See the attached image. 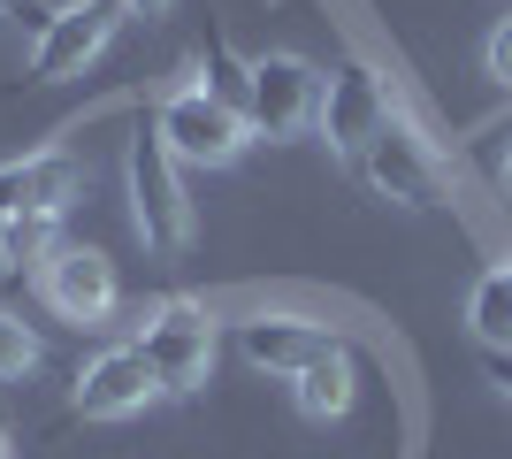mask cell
I'll use <instances>...</instances> for the list:
<instances>
[{
    "label": "cell",
    "mask_w": 512,
    "mask_h": 459,
    "mask_svg": "<svg viewBox=\"0 0 512 459\" xmlns=\"http://www.w3.org/2000/svg\"><path fill=\"white\" fill-rule=\"evenodd\" d=\"M123 184H130V222L153 253H184L199 230L192 199H184V176H176V153L161 138H130V161H123Z\"/></svg>",
    "instance_id": "obj_1"
},
{
    "label": "cell",
    "mask_w": 512,
    "mask_h": 459,
    "mask_svg": "<svg viewBox=\"0 0 512 459\" xmlns=\"http://www.w3.org/2000/svg\"><path fill=\"white\" fill-rule=\"evenodd\" d=\"M138 352H146V368L161 391H199L214 375V314L199 299H161L138 329Z\"/></svg>",
    "instance_id": "obj_2"
},
{
    "label": "cell",
    "mask_w": 512,
    "mask_h": 459,
    "mask_svg": "<svg viewBox=\"0 0 512 459\" xmlns=\"http://www.w3.org/2000/svg\"><path fill=\"white\" fill-rule=\"evenodd\" d=\"M153 138L176 153V161H199V169H222V161H237L245 153V138H253V123L230 108V100H214L207 85H176L169 100H161V123H153Z\"/></svg>",
    "instance_id": "obj_3"
},
{
    "label": "cell",
    "mask_w": 512,
    "mask_h": 459,
    "mask_svg": "<svg viewBox=\"0 0 512 459\" xmlns=\"http://www.w3.org/2000/svg\"><path fill=\"white\" fill-rule=\"evenodd\" d=\"M321 115V69L299 54H260L253 85H245V123L260 138H291Z\"/></svg>",
    "instance_id": "obj_4"
},
{
    "label": "cell",
    "mask_w": 512,
    "mask_h": 459,
    "mask_svg": "<svg viewBox=\"0 0 512 459\" xmlns=\"http://www.w3.org/2000/svg\"><path fill=\"white\" fill-rule=\"evenodd\" d=\"M390 85L375 77L367 62H352V69H337V77H321V138H329V153H344V161H360L367 146H375V131L390 123Z\"/></svg>",
    "instance_id": "obj_5"
},
{
    "label": "cell",
    "mask_w": 512,
    "mask_h": 459,
    "mask_svg": "<svg viewBox=\"0 0 512 459\" xmlns=\"http://www.w3.org/2000/svg\"><path fill=\"white\" fill-rule=\"evenodd\" d=\"M107 31H115V0H69L54 16L39 23V39H31V77L39 85H62V77H85L100 62Z\"/></svg>",
    "instance_id": "obj_6"
},
{
    "label": "cell",
    "mask_w": 512,
    "mask_h": 459,
    "mask_svg": "<svg viewBox=\"0 0 512 459\" xmlns=\"http://www.w3.org/2000/svg\"><path fill=\"white\" fill-rule=\"evenodd\" d=\"M39 291H46V306H54L62 322H77V329H100L107 314H115V299H123L115 261H107L100 245H62V253L39 268Z\"/></svg>",
    "instance_id": "obj_7"
},
{
    "label": "cell",
    "mask_w": 512,
    "mask_h": 459,
    "mask_svg": "<svg viewBox=\"0 0 512 459\" xmlns=\"http://www.w3.org/2000/svg\"><path fill=\"white\" fill-rule=\"evenodd\" d=\"M153 398H161V383H153V368H146L138 345L92 352L85 375H77V414L85 421H130V414H146Z\"/></svg>",
    "instance_id": "obj_8"
},
{
    "label": "cell",
    "mask_w": 512,
    "mask_h": 459,
    "mask_svg": "<svg viewBox=\"0 0 512 459\" xmlns=\"http://www.w3.org/2000/svg\"><path fill=\"white\" fill-rule=\"evenodd\" d=\"M360 169H367V184L375 192H390V199H406V207H436V161H428V146H421V131L406 123V108H390V123L375 131V146L360 153Z\"/></svg>",
    "instance_id": "obj_9"
},
{
    "label": "cell",
    "mask_w": 512,
    "mask_h": 459,
    "mask_svg": "<svg viewBox=\"0 0 512 459\" xmlns=\"http://www.w3.org/2000/svg\"><path fill=\"white\" fill-rule=\"evenodd\" d=\"M237 345L268 375H306L314 360L344 352V337H329L321 322H299V314H253V322H237Z\"/></svg>",
    "instance_id": "obj_10"
},
{
    "label": "cell",
    "mask_w": 512,
    "mask_h": 459,
    "mask_svg": "<svg viewBox=\"0 0 512 459\" xmlns=\"http://www.w3.org/2000/svg\"><path fill=\"white\" fill-rule=\"evenodd\" d=\"M77 192V161L69 153H23L0 161V222L8 215H62Z\"/></svg>",
    "instance_id": "obj_11"
},
{
    "label": "cell",
    "mask_w": 512,
    "mask_h": 459,
    "mask_svg": "<svg viewBox=\"0 0 512 459\" xmlns=\"http://www.w3.org/2000/svg\"><path fill=\"white\" fill-rule=\"evenodd\" d=\"M62 253V215H8L0 222V268L8 276H39Z\"/></svg>",
    "instance_id": "obj_12"
},
{
    "label": "cell",
    "mask_w": 512,
    "mask_h": 459,
    "mask_svg": "<svg viewBox=\"0 0 512 459\" xmlns=\"http://www.w3.org/2000/svg\"><path fill=\"white\" fill-rule=\"evenodd\" d=\"M291 398H299L306 421H337L344 406H352V352H329V360H314L306 375H291Z\"/></svg>",
    "instance_id": "obj_13"
},
{
    "label": "cell",
    "mask_w": 512,
    "mask_h": 459,
    "mask_svg": "<svg viewBox=\"0 0 512 459\" xmlns=\"http://www.w3.org/2000/svg\"><path fill=\"white\" fill-rule=\"evenodd\" d=\"M467 329L482 337V352L512 345V268H490V276L474 284V299H467Z\"/></svg>",
    "instance_id": "obj_14"
},
{
    "label": "cell",
    "mask_w": 512,
    "mask_h": 459,
    "mask_svg": "<svg viewBox=\"0 0 512 459\" xmlns=\"http://www.w3.org/2000/svg\"><path fill=\"white\" fill-rule=\"evenodd\" d=\"M199 85H207L214 100H230V108L245 115V85H253V62H237V54H230L222 39H207V77H199Z\"/></svg>",
    "instance_id": "obj_15"
},
{
    "label": "cell",
    "mask_w": 512,
    "mask_h": 459,
    "mask_svg": "<svg viewBox=\"0 0 512 459\" xmlns=\"http://www.w3.org/2000/svg\"><path fill=\"white\" fill-rule=\"evenodd\" d=\"M31 368H39V337H31L16 314H0V383H8V375H31Z\"/></svg>",
    "instance_id": "obj_16"
},
{
    "label": "cell",
    "mask_w": 512,
    "mask_h": 459,
    "mask_svg": "<svg viewBox=\"0 0 512 459\" xmlns=\"http://www.w3.org/2000/svg\"><path fill=\"white\" fill-rule=\"evenodd\" d=\"M482 62H490V77L497 85H512V16L490 31V46H482Z\"/></svg>",
    "instance_id": "obj_17"
},
{
    "label": "cell",
    "mask_w": 512,
    "mask_h": 459,
    "mask_svg": "<svg viewBox=\"0 0 512 459\" xmlns=\"http://www.w3.org/2000/svg\"><path fill=\"white\" fill-rule=\"evenodd\" d=\"M482 368H490V383L512 398V345H497V352H482Z\"/></svg>",
    "instance_id": "obj_18"
},
{
    "label": "cell",
    "mask_w": 512,
    "mask_h": 459,
    "mask_svg": "<svg viewBox=\"0 0 512 459\" xmlns=\"http://www.w3.org/2000/svg\"><path fill=\"white\" fill-rule=\"evenodd\" d=\"M115 8H130V16H161L169 0H115Z\"/></svg>",
    "instance_id": "obj_19"
},
{
    "label": "cell",
    "mask_w": 512,
    "mask_h": 459,
    "mask_svg": "<svg viewBox=\"0 0 512 459\" xmlns=\"http://www.w3.org/2000/svg\"><path fill=\"white\" fill-rule=\"evenodd\" d=\"M0 8H16V16H31V0H0ZM31 23H39V16H31Z\"/></svg>",
    "instance_id": "obj_20"
},
{
    "label": "cell",
    "mask_w": 512,
    "mask_h": 459,
    "mask_svg": "<svg viewBox=\"0 0 512 459\" xmlns=\"http://www.w3.org/2000/svg\"><path fill=\"white\" fill-rule=\"evenodd\" d=\"M505 199H512V153H505Z\"/></svg>",
    "instance_id": "obj_21"
},
{
    "label": "cell",
    "mask_w": 512,
    "mask_h": 459,
    "mask_svg": "<svg viewBox=\"0 0 512 459\" xmlns=\"http://www.w3.org/2000/svg\"><path fill=\"white\" fill-rule=\"evenodd\" d=\"M0 459H8V437H0Z\"/></svg>",
    "instance_id": "obj_22"
}]
</instances>
